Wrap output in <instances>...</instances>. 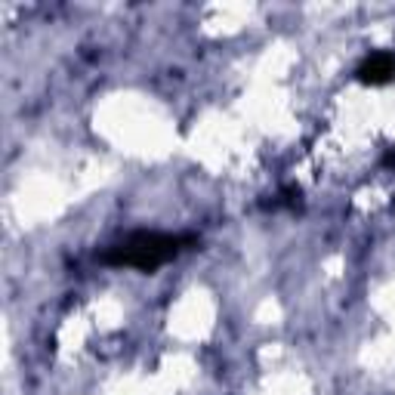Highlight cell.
<instances>
[{"mask_svg": "<svg viewBox=\"0 0 395 395\" xmlns=\"http://www.w3.org/2000/svg\"><path fill=\"white\" fill-rule=\"evenodd\" d=\"M386 74H392V59L389 56H374L371 62L361 69V78L371 81V83H380Z\"/></svg>", "mask_w": 395, "mask_h": 395, "instance_id": "cell-1", "label": "cell"}]
</instances>
